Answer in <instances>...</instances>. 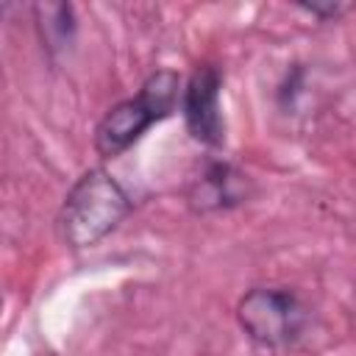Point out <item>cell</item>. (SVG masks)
<instances>
[{"mask_svg":"<svg viewBox=\"0 0 356 356\" xmlns=\"http://www.w3.org/2000/svg\"><path fill=\"white\" fill-rule=\"evenodd\" d=\"M181 92L184 81L175 70L161 67L153 70L136 95L122 97L114 103L95 125V150L100 159H117L125 150H131L156 122H164L167 117L181 108Z\"/></svg>","mask_w":356,"mask_h":356,"instance_id":"cell-2","label":"cell"},{"mask_svg":"<svg viewBox=\"0 0 356 356\" xmlns=\"http://www.w3.org/2000/svg\"><path fill=\"white\" fill-rule=\"evenodd\" d=\"M236 325L261 350H289L309 328V309L295 289L259 284L236 300Z\"/></svg>","mask_w":356,"mask_h":356,"instance_id":"cell-3","label":"cell"},{"mask_svg":"<svg viewBox=\"0 0 356 356\" xmlns=\"http://www.w3.org/2000/svg\"><path fill=\"white\" fill-rule=\"evenodd\" d=\"M131 211L134 197L128 189L108 170L89 167L67 189L56 214V231L70 250H86L114 234Z\"/></svg>","mask_w":356,"mask_h":356,"instance_id":"cell-1","label":"cell"},{"mask_svg":"<svg viewBox=\"0 0 356 356\" xmlns=\"http://www.w3.org/2000/svg\"><path fill=\"white\" fill-rule=\"evenodd\" d=\"M253 178L228 159H209L186 186V206L192 214L231 211L253 197Z\"/></svg>","mask_w":356,"mask_h":356,"instance_id":"cell-5","label":"cell"},{"mask_svg":"<svg viewBox=\"0 0 356 356\" xmlns=\"http://www.w3.org/2000/svg\"><path fill=\"white\" fill-rule=\"evenodd\" d=\"M298 11L320 19V22H337L339 17H345L353 3H342V0H325V3H295Z\"/></svg>","mask_w":356,"mask_h":356,"instance_id":"cell-7","label":"cell"},{"mask_svg":"<svg viewBox=\"0 0 356 356\" xmlns=\"http://www.w3.org/2000/svg\"><path fill=\"white\" fill-rule=\"evenodd\" d=\"M222 70L211 61H200L192 67L181 92V117L186 134L209 147L220 150L225 145V114H222Z\"/></svg>","mask_w":356,"mask_h":356,"instance_id":"cell-4","label":"cell"},{"mask_svg":"<svg viewBox=\"0 0 356 356\" xmlns=\"http://www.w3.org/2000/svg\"><path fill=\"white\" fill-rule=\"evenodd\" d=\"M33 25H36L39 42L50 58L67 53L75 42V33H78L75 8L70 3H36L33 6Z\"/></svg>","mask_w":356,"mask_h":356,"instance_id":"cell-6","label":"cell"}]
</instances>
